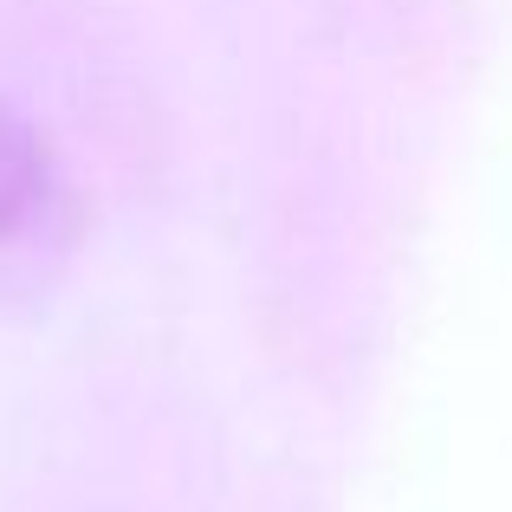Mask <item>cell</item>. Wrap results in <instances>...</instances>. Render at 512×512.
I'll use <instances>...</instances> for the list:
<instances>
[{
  "label": "cell",
  "mask_w": 512,
  "mask_h": 512,
  "mask_svg": "<svg viewBox=\"0 0 512 512\" xmlns=\"http://www.w3.org/2000/svg\"><path fill=\"white\" fill-rule=\"evenodd\" d=\"M72 182H65L52 143L0 104V286L52 273L72 247Z\"/></svg>",
  "instance_id": "obj_1"
}]
</instances>
